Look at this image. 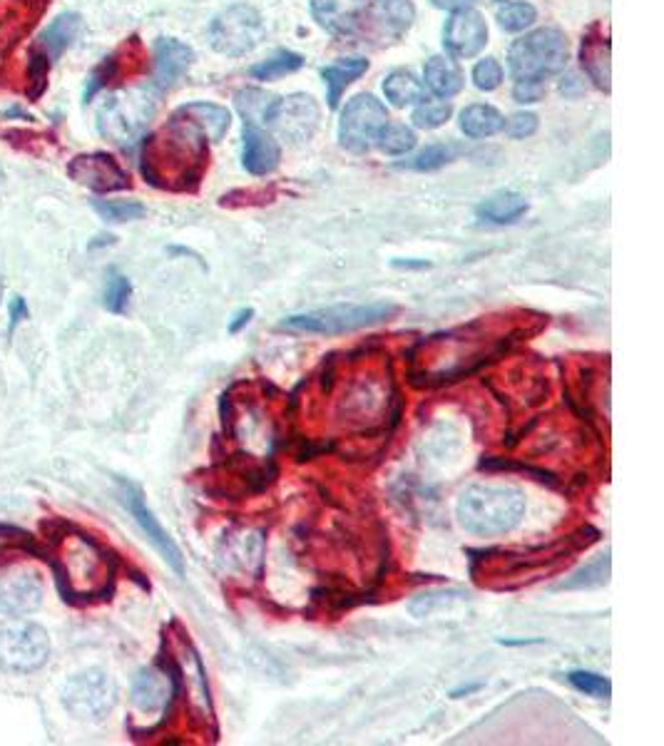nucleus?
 <instances>
[{
    "mask_svg": "<svg viewBox=\"0 0 664 746\" xmlns=\"http://www.w3.org/2000/svg\"><path fill=\"white\" fill-rule=\"evenodd\" d=\"M376 145L381 147V153L391 157L409 155L415 147V133L401 123H386L379 133V139H376Z\"/></svg>",
    "mask_w": 664,
    "mask_h": 746,
    "instance_id": "32",
    "label": "nucleus"
},
{
    "mask_svg": "<svg viewBox=\"0 0 664 746\" xmlns=\"http://www.w3.org/2000/svg\"><path fill=\"white\" fill-rule=\"evenodd\" d=\"M155 115V99L147 93H125L105 99L97 115L101 133L117 145H130L143 135L145 125Z\"/></svg>",
    "mask_w": 664,
    "mask_h": 746,
    "instance_id": "10",
    "label": "nucleus"
},
{
    "mask_svg": "<svg viewBox=\"0 0 664 746\" xmlns=\"http://www.w3.org/2000/svg\"><path fill=\"white\" fill-rule=\"evenodd\" d=\"M505 133H508L513 139H528L535 133H538V115L533 113H515L508 123L503 125Z\"/></svg>",
    "mask_w": 664,
    "mask_h": 746,
    "instance_id": "41",
    "label": "nucleus"
},
{
    "mask_svg": "<svg viewBox=\"0 0 664 746\" xmlns=\"http://www.w3.org/2000/svg\"><path fill=\"white\" fill-rule=\"evenodd\" d=\"M43 605V582L28 567H11L0 572V614L23 617Z\"/></svg>",
    "mask_w": 664,
    "mask_h": 746,
    "instance_id": "14",
    "label": "nucleus"
},
{
    "mask_svg": "<svg viewBox=\"0 0 664 746\" xmlns=\"http://www.w3.org/2000/svg\"><path fill=\"white\" fill-rule=\"evenodd\" d=\"M399 312V306L389 302L379 304H339L329 308H316V312L286 316L282 328L299 334H319V336H336V334H351L359 328H369L376 324L389 322V318Z\"/></svg>",
    "mask_w": 664,
    "mask_h": 746,
    "instance_id": "4",
    "label": "nucleus"
},
{
    "mask_svg": "<svg viewBox=\"0 0 664 746\" xmlns=\"http://www.w3.org/2000/svg\"><path fill=\"white\" fill-rule=\"evenodd\" d=\"M610 577V553L600 555L598 560L590 563L588 567H582L580 572H575L570 580L560 582L555 590H588V587H600L608 582Z\"/></svg>",
    "mask_w": 664,
    "mask_h": 746,
    "instance_id": "33",
    "label": "nucleus"
},
{
    "mask_svg": "<svg viewBox=\"0 0 664 746\" xmlns=\"http://www.w3.org/2000/svg\"><path fill=\"white\" fill-rule=\"evenodd\" d=\"M560 93H562L565 97H575V95H580V93H582V85L578 83V77H575V75L562 77V83H560Z\"/></svg>",
    "mask_w": 664,
    "mask_h": 746,
    "instance_id": "45",
    "label": "nucleus"
},
{
    "mask_svg": "<svg viewBox=\"0 0 664 746\" xmlns=\"http://www.w3.org/2000/svg\"><path fill=\"white\" fill-rule=\"evenodd\" d=\"M528 212V202L518 192H495L478 207V217L493 224H513Z\"/></svg>",
    "mask_w": 664,
    "mask_h": 746,
    "instance_id": "27",
    "label": "nucleus"
},
{
    "mask_svg": "<svg viewBox=\"0 0 664 746\" xmlns=\"http://www.w3.org/2000/svg\"><path fill=\"white\" fill-rule=\"evenodd\" d=\"M57 590L65 600H93L110 590L115 565L101 545L83 533H63L55 537Z\"/></svg>",
    "mask_w": 664,
    "mask_h": 746,
    "instance_id": "2",
    "label": "nucleus"
},
{
    "mask_svg": "<svg viewBox=\"0 0 664 746\" xmlns=\"http://www.w3.org/2000/svg\"><path fill=\"white\" fill-rule=\"evenodd\" d=\"M545 93H548V87H545V80H515V87H513L515 103H520V105L540 103Z\"/></svg>",
    "mask_w": 664,
    "mask_h": 746,
    "instance_id": "42",
    "label": "nucleus"
},
{
    "mask_svg": "<svg viewBox=\"0 0 664 746\" xmlns=\"http://www.w3.org/2000/svg\"><path fill=\"white\" fill-rule=\"evenodd\" d=\"M488 43V23L473 8L453 10V15L445 20L443 28V45L451 57L468 60L481 53Z\"/></svg>",
    "mask_w": 664,
    "mask_h": 746,
    "instance_id": "15",
    "label": "nucleus"
},
{
    "mask_svg": "<svg viewBox=\"0 0 664 746\" xmlns=\"http://www.w3.org/2000/svg\"><path fill=\"white\" fill-rule=\"evenodd\" d=\"M175 115L190 119V123L200 127L207 139H212V143L222 139L232 125L230 109L214 103H187L177 109Z\"/></svg>",
    "mask_w": 664,
    "mask_h": 746,
    "instance_id": "24",
    "label": "nucleus"
},
{
    "mask_svg": "<svg viewBox=\"0 0 664 746\" xmlns=\"http://www.w3.org/2000/svg\"><path fill=\"white\" fill-rule=\"evenodd\" d=\"M242 165L254 177L272 175L282 162V147L276 137L262 125H244Z\"/></svg>",
    "mask_w": 664,
    "mask_h": 746,
    "instance_id": "17",
    "label": "nucleus"
},
{
    "mask_svg": "<svg viewBox=\"0 0 664 746\" xmlns=\"http://www.w3.org/2000/svg\"><path fill=\"white\" fill-rule=\"evenodd\" d=\"M393 266H399V269H429L431 264L429 262H401V259H396Z\"/></svg>",
    "mask_w": 664,
    "mask_h": 746,
    "instance_id": "47",
    "label": "nucleus"
},
{
    "mask_svg": "<svg viewBox=\"0 0 664 746\" xmlns=\"http://www.w3.org/2000/svg\"><path fill=\"white\" fill-rule=\"evenodd\" d=\"M67 175H71L77 185L101 195L120 192V189L130 187V175H127L120 162L107 153L77 155L71 167H67Z\"/></svg>",
    "mask_w": 664,
    "mask_h": 746,
    "instance_id": "13",
    "label": "nucleus"
},
{
    "mask_svg": "<svg viewBox=\"0 0 664 746\" xmlns=\"http://www.w3.org/2000/svg\"><path fill=\"white\" fill-rule=\"evenodd\" d=\"M431 3H433L435 8H441V10H451V13H453V10L471 8V6L475 3V0H431Z\"/></svg>",
    "mask_w": 664,
    "mask_h": 746,
    "instance_id": "46",
    "label": "nucleus"
},
{
    "mask_svg": "<svg viewBox=\"0 0 664 746\" xmlns=\"http://www.w3.org/2000/svg\"><path fill=\"white\" fill-rule=\"evenodd\" d=\"M312 15L331 35L351 38L359 33L371 0H312Z\"/></svg>",
    "mask_w": 664,
    "mask_h": 746,
    "instance_id": "16",
    "label": "nucleus"
},
{
    "mask_svg": "<svg viewBox=\"0 0 664 746\" xmlns=\"http://www.w3.org/2000/svg\"><path fill=\"white\" fill-rule=\"evenodd\" d=\"M304 67V57L299 53H292V50H280V53H274L272 57L262 60V63L252 65L250 75L254 80H264V83H270V80H280L296 73V70Z\"/></svg>",
    "mask_w": 664,
    "mask_h": 746,
    "instance_id": "30",
    "label": "nucleus"
},
{
    "mask_svg": "<svg viewBox=\"0 0 664 746\" xmlns=\"http://www.w3.org/2000/svg\"><path fill=\"white\" fill-rule=\"evenodd\" d=\"M276 99L280 97L266 93L262 87H242L240 93L234 95V105L240 109L244 125H264L266 117L272 113V107L276 105Z\"/></svg>",
    "mask_w": 664,
    "mask_h": 746,
    "instance_id": "29",
    "label": "nucleus"
},
{
    "mask_svg": "<svg viewBox=\"0 0 664 746\" xmlns=\"http://www.w3.org/2000/svg\"><path fill=\"white\" fill-rule=\"evenodd\" d=\"M363 20H371L383 35L401 38L413 25L415 8L411 0H379L369 6Z\"/></svg>",
    "mask_w": 664,
    "mask_h": 746,
    "instance_id": "20",
    "label": "nucleus"
},
{
    "mask_svg": "<svg viewBox=\"0 0 664 746\" xmlns=\"http://www.w3.org/2000/svg\"><path fill=\"white\" fill-rule=\"evenodd\" d=\"M93 209L101 214L105 222H135V219L145 217V204L133 202V199H93Z\"/></svg>",
    "mask_w": 664,
    "mask_h": 746,
    "instance_id": "31",
    "label": "nucleus"
},
{
    "mask_svg": "<svg viewBox=\"0 0 664 746\" xmlns=\"http://www.w3.org/2000/svg\"><path fill=\"white\" fill-rule=\"evenodd\" d=\"M389 123V109L371 93H361L346 103L339 119V143L354 155H363L376 145L383 125Z\"/></svg>",
    "mask_w": 664,
    "mask_h": 746,
    "instance_id": "9",
    "label": "nucleus"
},
{
    "mask_svg": "<svg viewBox=\"0 0 664 746\" xmlns=\"http://www.w3.org/2000/svg\"><path fill=\"white\" fill-rule=\"evenodd\" d=\"M366 70H369V60L363 57H344L336 60V63L326 65L322 70V77L326 83V99H329V107L336 109L339 107V99L346 93V87L356 83Z\"/></svg>",
    "mask_w": 664,
    "mask_h": 746,
    "instance_id": "23",
    "label": "nucleus"
},
{
    "mask_svg": "<svg viewBox=\"0 0 664 746\" xmlns=\"http://www.w3.org/2000/svg\"><path fill=\"white\" fill-rule=\"evenodd\" d=\"M535 20H538V10H535L530 3H525V0L505 3L498 10V23L503 30H508V33H520V30L530 28Z\"/></svg>",
    "mask_w": 664,
    "mask_h": 746,
    "instance_id": "35",
    "label": "nucleus"
},
{
    "mask_svg": "<svg viewBox=\"0 0 664 746\" xmlns=\"http://www.w3.org/2000/svg\"><path fill=\"white\" fill-rule=\"evenodd\" d=\"M453 115V105L449 99H431V103H419L413 109V125L421 129H435L445 125Z\"/></svg>",
    "mask_w": 664,
    "mask_h": 746,
    "instance_id": "37",
    "label": "nucleus"
},
{
    "mask_svg": "<svg viewBox=\"0 0 664 746\" xmlns=\"http://www.w3.org/2000/svg\"><path fill=\"white\" fill-rule=\"evenodd\" d=\"M117 485H120L123 505L127 507V511H130V515L135 517V523L140 525V530L147 535V540L152 543L155 550L162 555V560L170 565L177 575H185V557L180 553V547H177V543L172 540L170 533L165 530L160 521L155 517V513L150 511V507H147V501H145L140 487H137L130 481H120Z\"/></svg>",
    "mask_w": 664,
    "mask_h": 746,
    "instance_id": "12",
    "label": "nucleus"
},
{
    "mask_svg": "<svg viewBox=\"0 0 664 746\" xmlns=\"http://www.w3.org/2000/svg\"><path fill=\"white\" fill-rule=\"evenodd\" d=\"M264 20L252 6L236 3L222 10L210 25V43L226 57H242L262 43Z\"/></svg>",
    "mask_w": 664,
    "mask_h": 746,
    "instance_id": "7",
    "label": "nucleus"
},
{
    "mask_svg": "<svg viewBox=\"0 0 664 746\" xmlns=\"http://www.w3.org/2000/svg\"><path fill=\"white\" fill-rule=\"evenodd\" d=\"M463 592L459 590H449V592H425L419 595L415 600L411 602V614L413 617H431L435 610H441V607H449L451 602H459L463 600Z\"/></svg>",
    "mask_w": 664,
    "mask_h": 746,
    "instance_id": "39",
    "label": "nucleus"
},
{
    "mask_svg": "<svg viewBox=\"0 0 664 746\" xmlns=\"http://www.w3.org/2000/svg\"><path fill=\"white\" fill-rule=\"evenodd\" d=\"M51 654V640L41 624L8 622L0 624V672L33 674L41 670Z\"/></svg>",
    "mask_w": 664,
    "mask_h": 746,
    "instance_id": "6",
    "label": "nucleus"
},
{
    "mask_svg": "<svg viewBox=\"0 0 664 746\" xmlns=\"http://www.w3.org/2000/svg\"><path fill=\"white\" fill-rule=\"evenodd\" d=\"M130 296H133V284L130 279L110 272L107 274V282H105V294H103V304L107 312L113 314H125L127 312V304H130Z\"/></svg>",
    "mask_w": 664,
    "mask_h": 746,
    "instance_id": "36",
    "label": "nucleus"
},
{
    "mask_svg": "<svg viewBox=\"0 0 664 746\" xmlns=\"http://www.w3.org/2000/svg\"><path fill=\"white\" fill-rule=\"evenodd\" d=\"M481 690V684H471V686H459V690H455L451 696H461V694H471V692H478Z\"/></svg>",
    "mask_w": 664,
    "mask_h": 746,
    "instance_id": "48",
    "label": "nucleus"
},
{
    "mask_svg": "<svg viewBox=\"0 0 664 746\" xmlns=\"http://www.w3.org/2000/svg\"><path fill=\"white\" fill-rule=\"evenodd\" d=\"M568 65V38L558 28L533 30L508 50V67L515 80H545Z\"/></svg>",
    "mask_w": 664,
    "mask_h": 746,
    "instance_id": "5",
    "label": "nucleus"
},
{
    "mask_svg": "<svg viewBox=\"0 0 664 746\" xmlns=\"http://www.w3.org/2000/svg\"><path fill=\"white\" fill-rule=\"evenodd\" d=\"M525 515V495L513 485H491L478 483L465 487L459 503H455V517L465 533L495 537L515 530Z\"/></svg>",
    "mask_w": 664,
    "mask_h": 746,
    "instance_id": "3",
    "label": "nucleus"
},
{
    "mask_svg": "<svg viewBox=\"0 0 664 746\" xmlns=\"http://www.w3.org/2000/svg\"><path fill=\"white\" fill-rule=\"evenodd\" d=\"M423 83L439 99H451L463 90L465 75L451 55H433L423 67Z\"/></svg>",
    "mask_w": 664,
    "mask_h": 746,
    "instance_id": "21",
    "label": "nucleus"
},
{
    "mask_svg": "<svg viewBox=\"0 0 664 746\" xmlns=\"http://www.w3.org/2000/svg\"><path fill=\"white\" fill-rule=\"evenodd\" d=\"M383 95L393 107L415 105L423 99V83L409 70H393L383 80Z\"/></svg>",
    "mask_w": 664,
    "mask_h": 746,
    "instance_id": "28",
    "label": "nucleus"
},
{
    "mask_svg": "<svg viewBox=\"0 0 664 746\" xmlns=\"http://www.w3.org/2000/svg\"><path fill=\"white\" fill-rule=\"evenodd\" d=\"M194 63V50L175 38H160L155 43V75L157 90H170L177 80H182Z\"/></svg>",
    "mask_w": 664,
    "mask_h": 746,
    "instance_id": "18",
    "label": "nucleus"
},
{
    "mask_svg": "<svg viewBox=\"0 0 664 746\" xmlns=\"http://www.w3.org/2000/svg\"><path fill=\"white\" fill-rule=\"evenodd\" d=\"M503 125H505V117L500 115V109H495L493 105L475 103V105L465 107L461 113V129H463V135L471 139L493 137L495 133H500Z\"/></svg>",
    "mask_w": 664,
    "mask_h": 746,
    "instance_id": "26",
    "label": "nucleus"
},
{
    "mask_svg": "<svg viewBox=\"0 0 664 746\" xmlns=\"http://www.w3.org/2000/svg\"><path fill=\"white\" fill-rule=\"evenodd\" d=\"M170 700V676L155 670H143L133 682V702L137 710L157 712Z\"/></svg>",
    "mask_w": 664,
    "mask_h": 746,
    "instance_id": "25",
    "label": "nucleus"
},
{
    "mask_svg": "<svg viewBox=\"0 0 664 746\" xmlns=\"http://www.w3.org/2000/svg\"><path fill=\"white\" fill-rule=\"evenodd\" d=\"M8 316H11V334L15 332V326L23 322V318L28 316V304H25V298L23 296H15L11 306H8Z\"/></svg>",
    "mask_w": 664,
    "mask_h": 746,
    "instance_id": "43",
    "label": "nucleus"
},
{
    "mask_svg": "<svg viewBox=\"0 0 664 746\" xmlns=\"http://www.w3.org/2000/svg\"><path fill=\"white\" fill-rule=\"evenodd\" d=\"M252 316H254V308H242V312H236L234 322L230 324V334H240L242 328L252 322Z\"/></svg>",
    "mask_w": 664,
    "mask_h": 746,
    "instance_id": "44",
    "label": "nucleus"
},
{
    "mask_svg": "<svg viewBox=\"0 0 664 746\" xmlns=\"http://www.w3.org/2000/svg\"><path fill=\"white\" fill-rule=\"evenodd\" d=\"M61 700L65 710L77 716V719L101 722L113 712L117 702V686L107 672L85 670L81 674H73L65 682Z\"/></svg>",
    "mask_w": 664,
    "mask_h": 746,
    "instance_id": "8",
    "label": "nucleus"
},
{
    "mask_svg": "<svg viewBox=\"0 0 664 746\" xmlns=\"http://www.w3.org/2000/svg\"><path fill=\"white\" fill-rule=\"evenodd\" d=\"M580 65L584 75L592 80V85L610 93L612 87V63H610V40L600 33L598 25H592L588 33L582 35L580 43Z\"/></svg>",
    "mask_w": 664,
    "mask_h": 746,
    "instance_id": "19",
    "label": "nucleus"
},
{
    "mask_svg": "<svg viewBox=\"0 0 664 746\" xmlns=\"http://www.w3.org/2000/svg\"><path fill=\"white\" fill-rule=\"evenodd\" d=\"M495 3H505V0H495Z\"/></svg>",
    "mask_w": 664,
    "mask_h": 746,
    "instance_id": "49",
    "label": "nucleus"
},
{
    "mask_svg": "<svg viewBox=\"0 0 664 746\" xmlns=\"http://www.w3.org/2000/svg\"><path fill=\"white\" fill-rule=\"evenodd\" d=\"M322 123V107L312 95L294 93L289 97H280L272 107L270 117H266V127L270 133L280 139H286L292 145L309 143L316 135Z\"/></svg>",
    "mask_w": 664,
    "mask_h": 746,
    "instance_id": "11",
    "label": "nucleus"
},
{
    "mask_svg": "<svg viewBox=\"0 0 664 746\" xmlns=\"http://www.w3.org/2000/svg\"><path fill=\"white\" fill-rule=\"evenodd\" d=\"M83 30V18L77 13L57 15L51 25H48L41 38H38V53L45 55L48 63L61 57L67 48H71Z\"/></svg>",
    "mask_w": 664,
    "mask_h": 746,
    "instance_id": "22",
    "label": "nucleus"
},
{
    "mask_svg": "<svg viewBox=\"0 0 664 746\" xmlns=\"http://www.w3.org/2000/svg\"><path fill=\"white\" fill-rule=\"evenodd\" d=\"M473 83L483 93H493L503 83V67L495 57H483L478 65L473 67Z\"/></svg>",
    "mask_w": 664,
    "mask_h": 746,
    "instance_id": "40",
    "label": "nucleus"
},
{
    "mask_svg": "<svg viewBox=\"0 0 664 746\" xmlns=\"http://www.w3.org/2000/svg\"><path fill=\"white\" fill-rule=\"evenodd\" d=\"M455 155H459V147L455 145H431L425 147L423 153L415 155L409 162H401L399 167L403 169H415V172H433V169H441L449 162H453Z\"/></svg>",
    "mask_w": 664,
    "mask_h": 746,
    "instance_id": "34",
    "label": "nucleus"
},
{
    "mask_svg": "<svg viewBox=\"0 0 664 746\" xmlns=\"http://www.w3.org/2000/svg\"><path fill=\"white\" fill-rule=\"evenodd\" d=\"M143 175L170 192H194L210 167L207 135L190 119L172 115L170 123L143 143Z\"/></svg>",
    "mask_w": 664,
    "mask_h": 746,
    "instance_id": "1",
    "label": "nucleus"
},
{
    "mask_svg": "<svg viewBox=\"0 0 664 746\" xmlns=\"http://www.w3.org/2000/svg\"><path fill=\"white\" fill-rule=\"evenodd\" d=\"M568 680H570L575 690L588 694V696H594V700H608V696L612 694V684H610L608 676H602V674L575 670V672H570Z\"/></svg>",
    "mask_w": 664,
    "mask_h": 746,
    "instance_id": "38",
    "label": "nucleus"
}]
</instances>
